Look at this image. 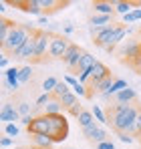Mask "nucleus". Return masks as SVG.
I'll return each mask as SVG.
<instances>
[{"label":"nucleus","instance_id":"f257e3e1","mask_svg":"<svg viewBox=\"0 0 141 149\" xmlns=\"http://www.w3.org/2000/svg\"><path fill=\"white\" fill-rule=\"evenodd\" d=\"M141 109L137 105H121V103H115L111 107V113H109V119L115 127L117 133H131L133 135V129L137 125V117H139Z\"/></svg>","mask_w":141,"mask_h":149},{"label":"nucleus","instance_id":"f03ea898","mask_svg":"<svg viewBox=\"0 0 141 149\" xmlns=\"http://www.w3.org/2000/svg\"><path fill=\"white\" fill-rule=\"evenodd\" d=\"M48 123H50V131H48V137L57 143H63L67 137H69V121L67 117L61 113V115H47Z\"/></svg>","mask_w":141,"mask_h":149},{"label":"nucleus","instance_id":"7ed1b4c3","mask_svg":"<svg viewBox=\"0 0 141 149\" xmlns=\"http://www.w3.org/2000/svg\"><path fill=\"white\" fill-rule=\"evenodd\" d=\"M50 38H52V34L47 28L45 30H34V61H40L45 54H48Z\"/></svg>","mask_w":141,"mask_h":149},{"label":"nucleus","instance_id":"20e7f679","mask_svg":"<svg viewBox=\"0 0 141 149\" xmlns=\"http://www.w3.org/2000/svg\"><path fill=\"white\" fill-rule=\"evenodd\" d=\"M69 47H70V42L65 36L52 34V38H50V49H48V56H50V58H65Z\"/></svg>","mask_w":141,"mask_h":149},{"label":"nucleus","instance_id":"39448f33","mask_svg":"<svg viewBox=\"0 0 141 149\" xmlns=\"http://www.w3.org/2000/svg\"><path fill=\"white\" fill-rule=\"evenodd\" d=\"M48 131H50V123H48L47 115H36L34 121L28 127V133L30 135H48Z\"/></svg>","mask_w":141,"mask_h":149},{"label":"nucleus","instance_id":"423d86ee","mask_svg":"<svg viewBox=\"0 0 141 149\" xmlns=\"http://www.w3.org/2000/svg\"><path fill=\"white\" fill-rule=\"evenodd\" d=\"M20 113H18V109L12 105V103H4L2 105V111H0V121H4V125L8 123H20Z\"/></svg>","mask_w":141,"mask_h":149},{"label":"nucleus","instance_id":"0eeeda50","mask_svg":"<svg viewBox=\"0 0 141 149\" xmlns=\"http://www.w3.org/2000/svg\"><path fill=\"white\" fill-rule=\"evenodd\" d=\"M83 52H85V50L79 49V45H70L69 50H67V54H65V58H63V63H65L69 69H79V63H81Z\"/></svg>","mask_w":141,"mask_h":149},{"label":"nucleus","instance_id":"6e6552de","mask_svg":"<svg viewBox=\"0 0 141 149\" xmlns=\"http://www.w3.org/2000/svg\"><path fill=\"white\" fill-rule=\"evenodd\" d=\"M83 133H85V137H87V139L95 141L97 145H99V143H103V141H107V131H105L99 123H93L91 127L83 129Z\"/></svg>","mask_w":141,"mask_h":149},{"label":"nucleus","instance_id":"1a4fd4ad","mask_svg":"<svg viewBox=\"0 0 141 149\" xmlns=\"http://www.w3.org/2000/svg\"><path fill=\"white\" fill-rule=\"evenodd\" d=\"M20 67H10V69H6L4 71V79H6V85H8V89L10 91H18L20 89Z\"/></svg>","mask_w":141,"mask_h":149},{"label":"nucleus","instance_id":"9d476101","mask_svg":"<svg viewBox=\"0 0 141 149\" xmlns=\"http://www.w3.org/2000/svg\"><path fill=\"white\" fill-rule=\"evenodd\" d=\"M111 74V71H109V67L107 65H103L101 61L95 65L93 69H91V83H89V87H95L99 81H103V79H107Z\"/></svg>","mask_w":141,"mask_h":149},{"label":"nucleus","instance_id":"9b49d317","mask_svg":"<svg viewBox=\"0 0 141 149\" xmlns=\"http://www.w3.org/2000/svg\"><path fill=\"white\" fill-rule=\"evenodd\" d=\"M14 58H20V61H26V58H34V34L24 42L20 49L14 52Z\"/></svg>","mask_w":141,"mask_h":149},{"label":"nucleus","instance_id":"f8f14e48","mask_svg":"<svg viewBox=\"0 0 141 149\" xmlns=\"http://www.w3.org/2000/svg\"><path fill=\"white\" fill-rule=\"evenodd\" d=\"M135 99H137V91L131 89V87L123 89L121 93H117V95L113 97V101H115V103H121V105H131Z\"/></svg>","mask_w":141,"mask_h":149},{"label":"nucleus","instance_id":"ddd939ff","mask_svg":"<svg viewBox=\"0 0 141 149\" xmlns=\"http://www.w3.org/2000/svg\"><path fill=\"white\" fill-rule=\"evenodd\" d=\"M121 54H123V56H127V61H129V63H131V61H135V58L141 54V42H137V40L127 42V47H123V50H121Z\"/></svg>","mask_w":141,"mask_h":149},{"label":"nucleus","instance_id":"4468645a","mask_svg":"<svg viewBox=\"0 0 141 149\" xmlns=\"http://www.w3.org/2000/svg\"><path fill=\"white\" fill-rule=\"evenodd\" d=\"M95 14H103V16H113L115 12V2H93Z\"/></svg>","mask_w":141,"mask_h":149},{"label":"nucleus","instance_id":"2eb2a0df","mask_svg":"<svg viewBox=\"0 0 141 149\" xmlns=\"http://www.w3.org/2000/svg\"><path fill=\"white\" fill-rule=\"evenodd\" d=\"M97 63H99V61H97V56H93L91 52H83L81 63H79V73H83V71H91Z\"/></svg>","mask_w":141,"mask_h":149},{"label":"nucleus","instance_id":"dca6fc26","mask_svg":"<svg viewBox=\"0 0 141 149\" xmlns=\"http://www.w3.org/2000/svg\"><path fill=\"white\" fill-rule=\"evenodd\" d=\"M32 145L34 149H50L54 145V141L48 135H32Z\"/></svg>","mask_w":141,"mask_h":149},{"label":"nucleus","instance_id":"f3484780","mask_svg":"<svg viewBox=\"0 0 141 149\" xmlns=\"http://www.w3.org/2000/svg\"><path fill=\"white\" fill-rule=\"evenodd\" d=\"M16 24H12L10 20H6V18H2L0 20V45L4 47L6 45V40H8V34H10V30L14 28Z\"/></svg>","mask_w":141,"mask_h":149},{"label":"nucleus","instance_id":"a211bd4d","mask_svg":"<svg viewBox=\"0 0 141 149\" xmlns=\"http://www.w3.org/2000/svg\"><path fill=\"white\" fill-rule=\"evenodd\" d=\"M111 18L113 16H103V14H95L93 18L89 20V28H105V26L111 24Z\"/></svg>","mask_w":141,"mask_h":149},{"label":"nucleus","instance_id":"6ab92c4d","mask_svg":"<svg viewBox=\"0 0 141 149\" xmlns=\"http://www.w3.org/2000/svg\"><path fill=\"white\" fill-rule=\"evenodd\" d=\"M61 113H63V105H61L59 99H52L47 107L43 109V115H61Z\"/></svg>","mask_w":141,"mask_h":149},{"label":"nucleus","instance_id":"aec40b11","mask_svg":"<svg viewBox=\"0 0 141 149\" xmlns=\"http://www.w3.org/2000/svg\"><path fill=\"white\" fill-rule=\"evenodd\" d=\"M91 113H93V117H95V121L99 125H105V123H109V115L101 109V105H93L91 107Z\"/></svg>","mask_w":141,"mask_h":149},{"label":"nucleus","instance_id":"412c9836","mask_svg":"<svg viewBox=\"0 0 141 149\" xmlns=\"http://www.w3.org/2000/svg\"><path fill=\"white\" fill-rule=\"evenodd\" d=\"M77 121H79V125H81V129H87V127H91V125L95 123V117L91 111H87V109H83V113L77 117Z\"/></svg>","mask_w":141,"mask_h":149},{"label":"nucleus","instance_id":"4be33fe9","mask_svg":"<svg viewBox=\"0 0 141 149\" xmlns=\"http://www.w3.org/2000/svg\"><path fill=\"white\" fill-rule=\"evenodd\" d=\"M113 83H115V79H113V77L109 74L107 79H103V81H99V83H97L95 87H91V89H93V91H97V93L101 95V93H107V91H109V87H111Z\"/></svg>","mask_w":141,"mask_h":149},{"label":"nucleus","instance_id":"5701e85b","mask_svg":"<svg viewBox=\"0 0 141 149\" xmlns=\"http://www.w3.org/2000/svg\"><path fill=\"white\" fill-rule=\"evenodd\" d=\"M123 22L125 24H135V22H141V8H133L129 14L123 16Z\"/></svg>","mask_w":141,"mask_h":149},{"label":"nucleus","instance_id":"b1692460","mask_svg":"<svg viewBox=\"0 0 141 149\" xmlns=\"http://www.w3.org/2000/svg\"><path fill=\"white\" fill-rule=\"evenodd\" d=\"M70 91H73V89H70V87L67 85V83H65V81H59L57 89L52 91V97H54V99H61V97H65L67 93H70Z\"/></svg>","mask_w":141,"mask_h":149},{"label":"nucleus","instance_id":"393cba45","mask_svg":"<svg viewBox=\"0 0 141 149\" xmlns=\"http://www.w3.org/2000/svg\"><path fill=\"white\" fill-rule=\"evenodd\" d=\"M133 6H137V2L133 4V2H115V12L117 14H129L131 10H133Z\"/></svg>","mask_w":141,"mask_h":149},{"label":"nucleus","instance_id":"a878e982","mask_svg":"<svg viewBox=\"0 0 141 149\" xmlns=\"http://www.w3.org/2000/svg\"><path fill=\"white\" fill-rule=\"evenodd\" d=\"M59 101H61V105H63V109L67 111V109H69V107H73L75 103H79V97H77V95H75L73 91H70V93H67V95H65V97H61Z\"/></svg>","mask_w":141,"mask_h":149},{"label":"nucleus","instance_id":"bb28decb","mask_svg":"<svg viewBox=\"0 0 141 149\" xmlns=\"http://www.w3.org/2000/svg\"><path fill=\"white\" fill-rule=\"evenodd\" d=\"M57 85H59V81L54 79V77H48L43 81V93H50L52 95V91L57 89Z\"/></svg>","mask_w":141,"mask_h":149},{"label":"nucleus","instance_id":"cd10ccee","mask_svg":"<svg viewBox=\"0 0 141 149\" xmlns=\"http://www.w3.org/2000/svg\"><path fill=\"white\" fill-rule=\"evenodd\" d=\"M16 109H18L20 117H28V115H34V109H32V107H30V103H26V101H20V103L16 105Z\"/></svg>","mask_w":141,"mask_h":149},{"label":"nucleus","instance_id":"c85d7f7f","mask_svg":"<svg viewBox=\"0 0 141 149\" xmlns=\"http://www.w3.org/2000/svg\"><path fill=\"white\" fill-rule=\"evenodd\" d=\"M18 133H20V125L18 123L4 125V135H8V137H18Z\"/></svg>","mask_w":141,"mask_h":149},{"label":"nucleus","instance_id":"c756f323","mask_svg":"<svg viewBox=\"0 0 141 149\" xmlns=\"http://www.w3.org/2000/svg\"><path fill=\"white\" fill-rule=\"evenodd\" d=\"M18 77H20V83H28V81H30V77H32V67H30V65H24V67H20V74H18Z\"/></svg>","mask_w":141,"mask_h":149},{"label":"nucleus","instance_id":"7c9ffc66","mask_svg":"<svg viewBox=\"0 0 141 149\" xmlns=\"http://www.w3.org/2000/svg\"><path fill=\"white\" fill-rule=\"evenodd\" d=\"M73 93L77 95V97H89L91 93L87 91V85H83V83H77L75 87H73Z\"/></svg>","mask_w":141,"mask_h":149},{"label":"nucleus","instance_id":"2f4dec72","mask_svg":"<svg viewBox=\"0 0 141 149\" xmlns=\"http://www.w3.org/2000/svg\"><path fill=\"white\" fill-rule=\"evenodd\" d=\"M40 4H43V10H57L61 6L59 0H40Z\"/></svg>","mask_w":141,"mask_h":149},{"label":"nucleus","instance_id":"473e14b6","mask_svg":"<svg viewBox=\"0 0 141 149\" xmlns=\"http://www.w3.org/2000/svg\"><path fill=\"white\" fill-rule=\"evenodd\" d=\"M81 113H83V105H81V103H75L73 107L67 109V115H70V117H79Z\"/></svg>","mask_w":141,"mask_h":149},{"label":"nucleus","instance_id":"72a5a7b5","mask_svg":"<svg viewBox=\"0 0 141 149\" xmlns=\"http://www.w3.org/2000/svg\"><path fill=\"white\" fill-rule=\"evenodd\" d=\"M79 83H83V85H89L91 83V71H83V73H79Z\"/></svg>","mask_w":141,"mask_h":149},{"label":"nucleus","instance_id":"f704fd0d","mask_svg":"<svg viewBox=\"0 0 141 149\" xmlns=\"http://www.w3.org/2000/svg\"><path fill=\"white\" fill-rule=\"evenodd\" d=\"M119 141H123V143H127V145H129V143H133V135H131V133H123V131H121V133H119Z\"/></svg>","mask_w":141,"mask_h":149},{"label":"nucleus","instance_id":"c9c22d12","mask_svg":"<svg viewBox=\"0 0 141 149\" xmlns=\"http://www.w3.org/2000/svg\"><path fill=\"white\" fill-rule=\"evenodd\" d=\"M0 145H2L4 149H6V147H12V145H14V139H12V137H8V135H4V137L0 139Z\"/></svg>","mask_w":141,"mask_h":149},{"label":"nucleus","instance_id":"e433bc0d","mask_svg":"<svg viewBox=\"0 0 141 149\" xmlns=\"http://www.w3.org/2000/svg\"><path fill=\"white\" fill-rule=\"evenodd\" d=\"M63 81H65V83H67V85H69L70 89H73V87H75V85H77V83H79V79H77V77H73V74H67V77H65V79H63Z\"/></svg>","mask_w":141,"mask_h":149},{"label":"nucleus","instance_id":"4c0bfd02","mask_svg":"<svg viewBox=\"0 0 141 149\" xmlns=\"http://www.w3.org/2000/svg\"><path fill=\"white\" fill-rule=\"evenodd\" d=\"M34 117H36V115H28V117H22V119H20V125L28 129V127H30V123L34 121Z\"/></svg>","mask_w":141,"mask_h":149},{"label":"nucleus","instance_id":"58836bf2","mask_svg":"<svg viewBox=\"0 0 141 149\" xmlns=\"http://www.w3.org/2000/svg\"><path fill=\"white\" fill-rule=\"evenodd\" d=\"M97 149H115V143L107 139V141H103V143H99V145H97Z\"/></svg>","mask_w":141,"mask_h":149},{"label":"nucleus","instance_id":"ea45409f","mask_svg":"<svg viewBox=\"0 0 141 149\" xmlns=\"http://www.w3.org/2000/svg\"><path fill=\"white\" fill-rule=\"evenodd\" d=\"M8 65H10V58H8L6 54H2V58H0V69H4V71H6V69H10Z\"/></svg>","mask_w":141,"mask_h":149},{"label":"nucleus","instance_id":"a19ab883","mask_svg":"<svg viewBox=\"0 0 141 149\" xmlns=\"http://www.w3.org/2000/svg\"><path fill=\"white\" fill-rule=\"evenodd\" d=\"M63 32H65V34H73V32H75V24H73V22H65Z\"/></svg>","mask_w":141,"mask_h":149},{"label":"nucleus","instance_id":"79ce46f5","mask_svg":"<svg viewBox=\"0 0 141 149\" xmlns=\"http://www.w3.org/2000/svg\"><path fill=\"white\" fill-rule=\"evenodd\" d=\"M133 135H141V113H139V117H137V125L133 129Z\"/></svg>","mask_w":141,"mask_h":149},{"label":"nucleus","instance_id":"37998d69","mask_svg":"<svg viewBox=\"0 0 141 149\" xmlns=\"http://www.w3.org/2000/svg\"><path fill=\"white\" fill-rule=\"evenodd\" d=\"M38 24H40V26H47V24H50V22H48L47 16H40V18H38ZM47 28H48V26H47Z\"/></svg>","mask_w":141,"mask_h":149},{"label":"nucleus","instance_id":"c03bdc74","mask_svg":"<svg viewBox=\"0 0 141 149\" xmlns=\"http://www.w3.org/2000/svg\"><path fill=\"white\" fill-rule=\"evenodd\" d=\"M0 12H2V14L6 12V2H0Z\"/></svg>","mask_w":141,"mask_h":149},{"label":"nucleus","instance_id":"a18cd8bd","mask_svg":"<svg viewBox=\"0 0 141 149\" xmlns=\"http://www.w3.org/2000/svg\"><path fill=\"white\" fill-rule=\"evenodd\" d=\"M14 149H26V147H14Z\"/></svg>","mask_w":141,"mask_h":149},{"label":"nucleus","instance_id":"49530a36","mask_svg":"<svg viewBox=\"0 0 141 149\" xmlns=\"http://www.w3.org/2000/svg\"><path fill=\"white\" fill-rule=\"evenodd\" d=\"M65 149H73V147H65Z\"/></svg>","mask_w":141,"mask_h":149},{"label":"nucleus","instance_id":"de8ad7c7","mask_svg":"<svg viewBox=\"0 0 141 149\" xmlns=\"http://www.w3.org/2000/svg\"><path fill=\"white\" fill-rule=\"evenodd\" d=\"M139 24H141V22H139Z\"/></svg>","mask_w":141,"mask_h":149},{"label":"nucleus","instance_id":"09e8293b","mask_svg":"<svg viewBox=\"0 0 141 149\" xmlns=\"http://www.w3.org/2000/svg\"><path fill=\"white\" fill-rule=\"evenodd\" d=\"M139 73H141V71H139Z\"/></svg>","mask_w":141,"mask_h":149},{"label":"nucleus","instance_id":"8fccbe9b","mask_svg":"<svg viewBox=\"0 0 141 149\" xmlns=\"http://www.w3.org/2000/svg\"><path fill=\"white\" fill-rule=\"evenodd\" d=\"M139 137H141V135H139Z\"/></svg>","mask_w":141,"mask_h":149}]
</instances>
